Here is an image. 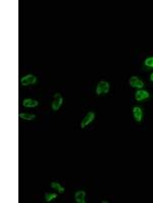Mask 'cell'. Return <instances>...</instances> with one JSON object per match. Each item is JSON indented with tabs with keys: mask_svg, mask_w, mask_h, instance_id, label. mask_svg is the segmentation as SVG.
<instances>
[{
	"mask_svg": "<svg viewBox=\"0 0 153 203\" xmlns=\"http://www.w3.org/2000/svg\"><path fill=\"white\" fill-rule=\"evenodd\" d=\"M36 80H37L36 76L32 75V74H28V75L24 76L23 78L21 79V83L23 84L24 86H30V84L35 83Z\"/></svg>",
	"mask_w": 153,
	"mask_h": 203,
	"instance_id": "cell-3",
	"label": "cell"
},
{
	"mask_svg": "<svg viewBox=\"0 0 153 203\" xmlns=\"http://www.w3.org/2000/svg\"><path fill=\"white\" fill-rule=\"evenodd\" d=\"M63 95H61L60 94L57 93V94L54 95L53 103H52V110L57 111L61 107V105H63Z\"/></svg>",
	"mask_w": 153,
	"mask_h": 203,
	"instance_id": "cell-2",
	"label": "cell"
},
{
	"mask_svg": "<svg viewBox=\"0 0 153 203\" xmlns=\"http://www.w3.org/2000/svg\"><path fill=\"white\" fill-rule=\"evenodd\" d=\"M94 118H95V114L93 112H89L83 119L82 123H81V128H85L86 126H88L91 122L94 120Z\"/></svg>",
	"mask_w": 153,
	"mask_h": 203,
	"instance_id": "cell-4",
	"label": "cell"
},
{
	"mask_svg": "<svg viewBox=\"0 0 153 203\" xmlns=\"http://www.w3.org/2000/svg\"><path fill=\"white\" fill-rule=\"evenodd\" d=\"M39 104L38 101L36 99H26L23 101V106L26 108H33V107H37Z\"/></svg>",
	"mask_w": 153,
	"mask_h": 203,
	"instance_id": "cell-8",
	"label": "cell"
},
{
	"mask_svg": "<svg viewBox=\"0 0 153 203\" xmlns=\"http://www.w3.org/2000/svg\"><path fill=\"white\" fill-rule=\"evenodd\" d=\"M130 86L133 87H138V88H142L144 86V82L141 79L138 78L137 76H132L129 80Z\"/></svg>",
	"mask_w": 153,
	"mask_h": 203,
	"instance_id": "cell-5",
	"label": "cell"
},
{
	"mask_svg": "<svg viewBox=\"0 0 153 203\" xmlns=\"http://www.w3.org/2000/svg\"><path fill=\"white\" fill-rule=\"evenodd\" d=\"M20 118H21V119H25V120H34L36 118V116L35 115H30V114L23 113V114H20Z\"/></svg>",
	"mask_w": 153,
	"mask_h": 203,
	"instance_id": "cell-11",
	"label": "cell"
},
{
	"mask_svg": "<svg viewBox=\"0 0 153 203\" xmlns=\"http://www.w3.org/2000/svg\"><path fill=\"white\" fill-rule=\"evenodd\" d=\"M85 196L86 193L84 191H78L75 195V199L78 203H85Z\"/></svg>",
	"mask_w": 153,
	"mask_h": 203,
	"instance_id": "cell-9",
	"label": "cell"
},
{
	"mask_svg": "<svg viewBox=\"0 0 153 203\" xmlns=\"http://www.w3.org/2000/svg\"><path fill=\"white\" fill-rule=\"evenodd\" d=\"M148 98H149L148 91L143 90H138L137 93H136V95H135V99H136L137 101H143V99H148Z\"/></svg>",
	"mask_w": 153,
	"mask_h": 203,
	"instance_id": "cell-6",
	"label": "cell"
},
{
	"mask_svg": "<svg viewBox=\"0 0 153 203\" xmlns=\"http://www.w3.org/2000/svg\"><path fill=\"white\" fill-rule=\"evenodd\" d=\"M150 80H151V81H153V73H152V74L150 75Z\"/></svg>",
	"mask_w": 153,
	"mask_h": 203,
	"instance_id": "cell-14",
	"label": "cell"
},
{
	"mask_svg": "<svg viewBox=\"0 0 153 203\" xmlns=\"http://www.w3.org/2000/svg\"><path fill=\"white\" fill-rule=\"evenodd\" d=\"M145 65L148 67H153V57H149L145 60Z\"/></svg>",
	"mask_w": 153,
	"mask_h": 203,
	"instance_id": "cell-13",
	"label": "cell"
},
{
	"mask_svg": "<svg viewBox=\"0 0 153 203\" xmlns=\"http://www.w3.org/2000/svg\"><path fill=\"white\" fill-rule=\"evenodd\" d=\"M56 196H57V195L55 193H46L45 194V200L47 202H49V201L52 200V199H55Z\"/></svg>",
	"mask_w": 153,
	"mask_h": 203,
	"instance_id": "cell-12",
	"label": "cell"
},
{
	"mask_svg": "<svg viewBox=\"0 0 153 203\" xmlns=\"http://www.w3.org/2000/svg\"><path fill=\"white\" fill-rule=\"evenodd\" d=\"M133 114H134V118L137 122H141L142 121V117H143V113H142V110L140 107H134L133 109Z\"/></svg>",
	"mask_w": 153,
	"mask_h": 203,
	"instance_id": "cell-7",
	"label": "cell"
},
{
	"mask_svg": "<svg viewBox=\"0 0 153 203\" xmlns=\"http://www.w3.org/2000/svg\"><path fill=\"white\" fill-rule=\"evenodd\" d=\"M51 187L54 188V189H57V191L59 192L60 194H63V192H64V188H63V187H61L59 183L52 182V183H51Z\"/></svg>",
	"mask_w": 153,
	"mask_h": 203,
	"instance_id": "cell-10",
	"label": "cell"
},
{
	"mask_svg": "<svg viewBox=\"0 0 153 203\" xmlns=\"http://www.w3.org/2000/svg\"><path fill=\"white\" fill-rule=\"evenodd\" d=\"M108 90H109V83L107 81L102 80L98 83L97 88H96V94L98 95H100L102 94H107Z\"/></svg>",
	"mask_w": 153,
	"mask_h": 203,
	"instance_id": "cell-1",
	"label": "cell"
}]
</instances>
